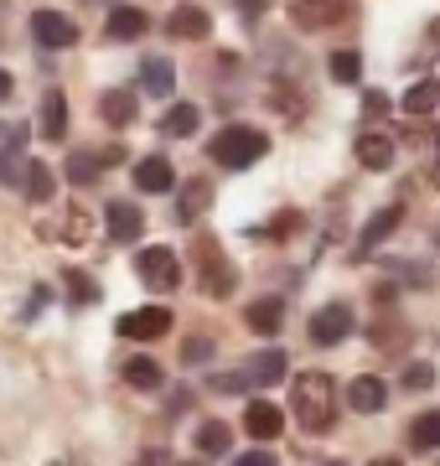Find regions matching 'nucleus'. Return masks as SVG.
<instances>
[{"instance_id":"nucleus-1","label":"nucleus","mask_w":440,"mask_h":466,"mask_svg":"<svg viewBox=\"0 0 440 466\" xmlns=\"http://www.w3.org/2000/svg\"><path fill=\"white\" fill-rule=\"evenodd\" d=\"M290 400H295V420L305 431H332V420H337V383L326 373H295Z\"/></svg>"},{"instance_id":"nucleus-37","label":"nucleus","mask_w":440,"mask_h":466,"mask_svg":"<svg viewBox=\"0 0 440 466\" xmlns=\"http://www.w3.org/2000/svg\"><path fill=\"white\" fill-rule=\"evenodd\" d=\"M207 352H213V342H207V337H192V342H186V363H207Z\"/></svg>"},{"instance_id":"nucleus-34","label":"nucleus","mask_w":440,"mask_h":466,"mask_svg":"<svg viewBox=\"0 0 440 466\" xmlns=\"http://www.w3.org/2000/svg\"><path fill=\"white\" fill-rule=\"evenodd\" d=\"M213 389H218V394H238V389H255V383H249V373H218Z\"/></svg>"},{"instance_id":"nucleus-16","label":"nucleus","mask_w":440,"mask_h":466,"mask_svg":"<svg viewBox=\"0 0 440 466\" xmlns=\"http://www.w3.org/2000/svg\"><path fill=\"white\" fill-rule=\"evenodd\" d=\"M244 321H249V332H259V337H275L280 327H285V300H280V296H265V300H255V306L244 311Z\"/></svg>"},{"instance_id":"nucleus-28","label":"nucleus","mask_w":440,"mask_h":466,"mask_svg":"<svg viewBox=\"0 0 440 466\" xmlns=\"http://www.w3.org/2000/svg\"><path fill=\"white\" fill-rule=\"evenodd\" d=\"M99 156H88V150H73L68 156V182H78V187H94L99 182Z\"/></svg>"},{"instance_id":"nucleus-11","label":"nucleus","mask_w":440,"mask_h":466,"mask_svg":"<svg viewBox=\"0 0 440 466\" xmlns=\"http://www.w3.org/2000/svg\"><path fill=\"white\" fill-rule=\"evenodd\" d=\"M347 404H353L357 415H378V410L389 404V383L373 379V373H363V379L347 383Z\"/></svg>"},{"instance_id":"nucleus-39","label":"nucleus","mask_w":440,"mask_h":466,"mask_svg":"<svg viewBox=\"0 0 440 466\" xmlns=\"http://www.w3.org/2000/svg\"><path fill=\"white\" fill-rule=\"evenodd\" d=\"M234 5H238L249 21H255V16H265V5H270V0H234Z\"/></svg>"},{"instance_id":"nucleus-44","label":"nucleus","mask_w":440,"mask_h":466,"mask_svg":"<svg viewBox=\"0 0 440 466\" xmlns=\"http://www.w3.org/2000/svg\"><path fill=\"white\" fill-rule=\"evenodd\" d=\"M182 466H203V461H182Z\"/></svg>"},{"instance_id":"nucleus-6","label":"nucleus","mask_w":440,"mask_h":466,"mask_svg":"<svg viewBox=\"0 0 440 466\" xmlns=\"http://www.w3.org/2000/svg\"><path fill=\"white\" fill-rule=\"evenodd\" d=\"M347 11H353V0H295V5H290V21H295L301 32H326V26H337Z\"/></svg>"},{"instance_id":"nucleus-15","label":"nucleus","mask_w":440,"mask_h":466,"mask_svg":"<svg viewBox=\"0 0 440 466\" xmlns=\"http://www.w3.org/2000/svg\"><path fill=\"white\" fill-rule=\"evenodd\" d=\"M399 218H405V208H399V202H389V208H378V213H373L368 223H363V238H357V249H363V254H373V249H378V244H384V238H389L394 228H399Z\"/></svg>"},{"instance_id":"nucleus-33","label":"nucleus","mask_w":440,"mask_h":466,"mask_svg":"<svg viewBox=\"0 0 440 466\" xmlns=\"http://www.w3.org/2000/svg\"><path fill=\"white\" fill-rule=\"evenodd\" d=\"M389 109H394V104L384 99L378 88H368V94H363V115H368V119H384V115H389Z\"/></svg>"},{"instance_id":"nucleus-32","label":"nucleus","mask_w":440,"mask_h":466,"mask_svg":"<svg viewBox=\"0 0 440 466\" xmlns=\"http://www.w3.org/2000/svg\"><path fill=\"white\" fill-rule=\"evenodd\" d=\"M435 383V368L430 363H409L405 368V389H430Z\"/></svg>"},{"instance_id":"nucleus-25","label":"nucleus","mask_w":440,"mask_h":466,"mask_svg":"<svg viewBox=\"0 0 440 466\" xmlns=\"http://www.w3.org/2000/svg\"><path fill=\"white\" fill-rule=\"evenodd\" d=\"M207 202H213V187H207V182H186V192H182V208H176V218H182V223H197Z\"/></svg>"},{"instance_id":"nucleus-31","label":"nucleus","mask_w":440,"mask_h":466,"mask_svg":"<svg viewBox=\"0 0 440 466\" xmlns=\"http://www.w3.org/2000/svg\"><path fill=\"white\" fill-rule=\"evenodd\" d=\"M68 300H78V306H94V300H99V285L88 280L84 269H68Z\"/></svg>"},{"instance_id":"nucleus-30","label":"nucleus","mask_w":440,"mask_h":466,"mask_svg":"<svg viewBox=\"0 0 440 466\" xmlns=\"http://www.w3.org/2000/svg\"><path fill=\"white\" fill-rule=\"evenodd\" d=\"M409 441L425 451H440V410H430V415H420L415 425H409Z\"/></svg>"},{"instance_id":"nucleus-17","label":"nucleus","mask_w":440,"mask_h":466,"mask_svg":"<svg viewBox=\"0 0 440 466\" xmlns=\"http://www.w3.org/2000/svg\"><path fill=\"white\" fill-rule=\"evenodd\" d=\"M244 373H249V383H255V389H275V383L285 379V352H280V348H265V352H255Z\"/></svg>"},{"instance_id":"nucleus-4","label":"nucleus","mask_w":440,"mask_h":466,"mask_svg":"<svg viewBox=\"0 0 440 466\" xmlns=\"http://www.w3.org/2000/svg\"><path fill=\"white\" fill-rule=\"evenodd\" d=\"M135 275L145 285H155V290H176V285H182V259H176L166 244H151V249L135 254Z\"/></svg>"},{"instance_id":"nucleus-26","label":"nucleus","mask_w":440,"mask_h":466,"mask_svg":"<svg viewBox=\"0 0 440 466\" xmlns=\"http://www.w3.org/2000/svg\"><path fill=\"white\" fill-rule=\"evenodd\" d=\"M326 73H332V84H357L363 78V57L357 52H332L326 57Z\"/></svg>"},{"instance_id":"nucleus-24","label":"nucleus","mask_w":440,"mask_h":466,"mask_svg":"<svg viewBox=\"0 0 440 466\" xmlns=\"http://www.w3.org/2000/svg\"><path fill=\"white\" fill-rule=\"evenodd\" d=\"M228 446H234V435H228L223 420H207L203 431H197V451L203 456H228Z\"/></svg>"},{"instance_id":"nucleus-8","label":"nucleus","mask_w":440,"mask_h":466,"mask_svg":"<svg viewBox=\"0 0 440 466\" xmlns=\"http://www.w3.org/2000/svg\"><path fill=\"white\" fill-rule=\"evenodd\" d=\"M32 36H36V47H47V52H63L78 42V26H73L63 11H32Z\"/></svg>"},{"instance_id":"nucleus-27","label":"nucleus","mask_w":440,"mask_h":466,"mask_svg":"<svg viewBox=\"0 0 440 466\" xmlns=\"http://www.w3.org/2000/svg\"><path fill=\"white\" fill-rule=\"evenodd\" d=\"M125 383H135V389H161V363H155V358H130V363H125Z\"/></svg>"},{"instance_id":"nucleus-18","label":"nucleus","mask_w":440,"mask_h":466,"mask_svg":"<svg viewBox=\"0 0 440 466\" xmlns=\"http://www.w3.org/2000/svg\"><path fill=\"white\" fill-rule=\"evenodd\" d=\"M135 187L140 192H171L176 187V171H171L166 156H145V161H135Z\"/></svg>"},{"instance_id":"nucleus-42","label":"nucleus","mask_w":440,"mask_h":466,"mask_svg":"<svg viewBox=\"0 0 440 466\" xmlns=\"http://www.w3.org/2000/svg\"><path fill=\"white\" fill-rule=\"evenodd\" d=\"M430 52H440V16L430 21Z\"/></svg>"},{"instance_id":"nucleus-38","label":"nucleus","mask_w":440,"mask_h":466,"mask_svg":"<svg viewBox=\"0 0 440 466\" xmlns=\"http://www.w3.org/2000/svg\"><path fill=\"white\" fill-rule=\"evenodd\" d=\"M234 466H275L270 451H244V456H234Z\"/></svg>"},{"instance_id":"nucleus-13","label":"nucleus","mask_w":440,"mask_h":466,"mask_svg":"<svg viewBox=\"0 0 440 466\" xmlns=\"http://www.w3.org/2000/svg\"><path fill=\"white\" fill-rule=\"evenodd\" d=\"M244 431L255 435V441H275V435L285 431V415H280L270 400H249V410H244Z\"/></svg>"},{"instance_id":"nucleus-10","label":"nucleus","mask_w":440,"mask_h":466,"mask_svg":"<svg viewBox=\"0 0 440 466\" xmlns=\"http://www.w3.org/2000/svg\"><path fill=\"white\" fill-rule=\"evenodd\" d=\"M166 32L176 36V42H203V36L213 32V16H207L203 5H176L166 16Z\"/></svg>"},{"instance_id":"nucleus-36","label":"nucleus","mask_w":440,"mask_h":466,"mask_svg":"<svg viewBox=\"0 0 440 466\" xmlns=\"http://www.w3.org/2000/svg\"><path fill=\"white\" fill-rule=\"evenodd\" d=\"M290 228H301V213H280L270 223V238H290Z\"/></svg>"},{"instance_id":"nucleus-21","label":"nucleus","mask_w":440,"mask_h":466,"mask_svg":"<svg viewBox=\"0 0 440 466\" xmlns=\"http://www.w3.org/2000/svg\"><path fill=\"white\" fill-rule=\"evenodd\" d=\"M99 115L109 119V125H119V130L135 125V94H130V88H109L99 99Z\"/></svg>"},{"instance_id":"nucleus-19","label":"nucleus","mask_w":440,"mask_h":466,"mask_svg":"<svg viewBox=\"0 0 440 466\" xmlns=\"http://www.w3.org/2000/svg\"><path fill=\"white\" fill-rule=\"evenodd\" d=\"M140 88L151 94V99H171V88H176V67L166 57H145L140 63Z\"/></svg>"},{"instance_id":"nucleus-23","label":"nucleus","mask_w":440,"mask_h":466,"mask_svg":"<svg viewBox=\"0 0 440 466\" xmlns=\"http://www.w3.org/2000/svg\"><path fill=\"white\" fill-rule=\"evenodd\" d=\"M52 192H57L52 167H47V161H26V198H32V202H52Z\"/></svg>"},{"instance_id":"nucleus-43","label":"nucleus","mask_w":440,"mask_h":466,"mask_svg":"<svg viewBox=\"0 0 440 466\" xmlns=\"http://www.w3.org/2000/svg\"><path fill=\"white\" fill-rule=\"evenodd\" d=\"M368 466H405L399 456H378V461H368Z\"/></svg>"},{"instance_id":"nucleus-7","label":"nucleus","mask_w":440,"mask_h":466,"mask_svg":"<svg viewBox=\"0 0 440 466\" xmlns=\"http://www.w3.org/2000/svg\"><path fill=\"white\" fill-rule=\"evenodd\" d=\"M353 306H322V311H316V317H311V342H316V348H337V342H347V337H353Z\"/></svg>"},{"instance_id":"nucleus-3","label":"nucleus","mask_w":440,"mask_h":466,"mask_svg":"<svg viewBox=\"0 0 440 466\" xmlns=\"http://www.w3.org/2000/svg\"><path fill=\"white\" fill-rule=\"evenodd\" d=\"M197 275H203V296H213V300L234 296V285H238V269L223 259V249L213 238H197Z\"/></svg>"},{"instance_id":"nucleus-45","label":"nucleus","mask_w":440,"mask_h":466,"mask_svg":"<svg viewBox=\"0 0 440 466\" xmlns=\"http://www.w3.org/2000/svg\"><path fill=\"white\" fill-rule=\"evenodd\" d=\"M435 177H440V167H435Z\"/></svg>"},{"instance_id":"nucleus-2","label":"nucleus","mask_w":440,"mask_h":466,"mask_svg":"<svg viewBox=\"0 0 440 466\" xmlns=\"http://www.w3.org/2000/svg\"><path fill=\"white\" fill-rule=\"evenodd\" d=\"M213 161L218 167H228V171H244V167H255L259 156L270 150V135L265 130H255V125H228V130H218L213 135Z\"/></svg>"},{"instance_id":"nucleus-41","label":"nucleus","mask_w":440,"mask_h":466,"mask_svg":"<svg viewBox=\"0 0 440 466\" xmlns=\"http://www.w3.org/2000/svg\"><path fill=\"white\" fill-rule=\"evenodd\" d=\"M11 88H16V84H11V73L0 67V99H11Z\"/></svg>"},{"instance_id":"nucleus-12","label":"nucleus","mask_w":440,"mask_h":466,"mask_svg":"<svg viewBox=\"0 0 440 466\" xmlns=\"http://www.w3.org/2000/svg\"><path fill=\"white\" fill-rule=\"evenodd\" d=\"M145 26H151V16L140 5H115L109 21H104V36L109 42H135V36H145Z\"/></svg>"},{"instance_id":"nucleus-29","label":"nucleus","mask_w":440,"mask_h":466,"mask_svg":"<svg viewBox=\"0 0 440 466\" xmlns=\"http://www.w3.org/2000/svg\"><path fill=\"white\" fill-rule=\"evenodd\" d=\"M435 104H440V84H430V78H425V84H415L405 94V115H430Z\"/></svg>"},{"instance_id":"nucleus-5","label":"nucleus","mask_w":440,"mask_h":466,"mask_svg":"<svg viewBox=\"0 0 440 466\" xmlns=\"http://www.w3.org/2000/svg\"><path fill=\"white\" fill-rule=\"evenodd\" d=\"M115 332L125 337V342H155V337L171 332V311H166V306H140V311H125V317L115 321Z\"/></svg>"},{"instance_id":"nucleus-40","label":"nucleus","mask_w":440,"mask_h":466,"mask_svg":"<svg viewBox=\"0 0 440 466\" xmlns=\"http://www.w3.org/2000/svg\"><path fill=\"white\" fill-rule=\"evenodd\" d=\"M99 161H104V167H115V161H125V146H109V150H99Z\"/></svg>"},{"instance_id":"nucleus-35","label":"nucleus","mask_w":440,"mask_h":466,"mask_svg":"<svg viewBox=\"0 0 440 466\" xmlns=\"http://www.w3.org/2000/svg\"><path fill=\"white\" fill-rule=\"evenodd\" d=\"M63 238H68V244H84V238H88V218H84V213H68V223H63Z\"/></svg>"},{"instance_id":"nucleus-9","label":"nucleus","mask_w":440,"mask_h":466,"mask_svg":"<svg viewBox=\"0 0 440 466\" xmlns=\"http://www.w3.org/2000/svg\"><path fill=\"white\" fill-rule=\"evenodd\" d=\"M104 228H109L115 244H135L140 233H145V218H140L135 202H109L104 208Z\"/></svg>"},{"instance_id":"nucleus-14","label":"nucleus","mask_w":440,"mask_h":466,"mask_svg":"<svg viewBox=\"0 0 440 466\" xmlns=\"http://www.w3.org/2000/svg\"><path fill=\"white\" fill-rule=\"evenodd\" d=\"M353 150H357V167H368V171H389L394 167V140L378 135V130H363Z\"/></svg>"},{"instance_id":"nucleus-20","label":"nucleus","mask_w":440,"mask_h":466,"mask_svg":"<svg viewBox=\"0 0 440 466\" xmlns=\"http://www.w3.org/2000/svg\"><path fill=\"white\" fill-rule=\"evenodd\" d=\"M68 135V99L47 88V99H42V140H63Z\"/></svg>"},{"instance_id":"nucleus-22","label":"nucleus","mask_w":440,"mask_h":466,"mask_svg":"<svg viewBox=\"0 0 440 466\" xmlns=\"http://www.w3.org/2000/svg\"><path fill=\"white\" fill-rule=\"evenodd\" d=\"M197 125H203V109H197V104H171L166 119H161V130L176 135V140H182V135H192Z\"/></svg>"}]
</instances>
